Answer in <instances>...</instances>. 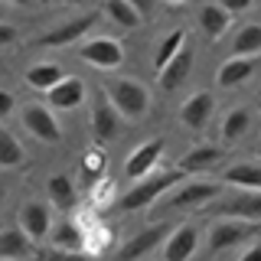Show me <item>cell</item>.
<instances>
[{
    "mask_svg": "<svg viewBox=\"0 0 261 261\" xmlns=\"http://www.w3.org/2000/svg\"><path fill=\"white\" fill-rule=\"evenodd\" d=\"M10 111H13V95L10 92H0V118H7Z\"/></svg>",
    "mask_w": 261,
    "mask_h": 261,
    "instance_id": "33",
    "label": "cell"
},
{
    "mask_svg": "<svg viewBox=\"0 0 261 261\" xmlns=\"http://www.w3.org/2000/svg\"><path fill=\"white\" fill-rule=\"evenodd\" d=\"M163 235H167V225H157V228H147V232L134 235V239L118 251V261H137L141 255H147V251L157 248V245L163 242Z\"/></svg>",
    "mask_w": 261,
    "mask_h": 261,
    "instance_id": "12",
    "label": "cell"
},
{
    "mask_svg": "<svg viewBox=\"0 0 261 261\" xmlns=\"http://www.w3.org/2000/svg\"><path fill=\"white\" fill-rule=\"evenodd\" d=\"M196 242H199L196 228L193 225H179L167 239V245H163V261H190L193 251H196Z\"/></svg>",
    "mask_w": 261,
    "mask_h": 261,
    "instance_id": "7",
    "label": "cell"
},
{
    "mask_svg": "<svg viewBox=\"0 0 261 261\" xmlns=\"http://www.w3.org/2000/svg\"><path fill=\"white\" fill-rule=\"evenodd\" d=\"M111 105L124 114V118H144V114H147V92H144V85H137V82H130V79L111 82Z\"/></svg>",
    "mask_w": 261,
    "mask_h": 261,
    "instance_id": "1",
    "label": "cell"
},
{
    "mask_svg": "<svg viewBox=\"0 0 261 261\" xmlns=\"http://www.w3.org/2000/svg\"><path fill=\"white\" fill-rule=\"evenodd\" d=\"M108 16L118 27H137V23H141V13H137L127 0H108Z\"/></svg>",
    "mask_w": 261,
    "mask_h": 261,
    "instance_id": "27",
    "label": "cell"
},
{
    "mask_svg": "<svg viewBox=\"0 0 261 261\" xmlns=\"http://www.w3.org/2000/svg\"><path fill=\"white\" fill-rule=\"evenodd\" d=\"M13 4H30V0H13Z\"/></svg>",
    "mask_w": 261,
    "mask_h": 261,
    "instance_id": "37",
    "label": "cell"
},
{
    "mask_svg": "<svg viewBox=\"0 0 261 261\" xmlns=\"http://www.w3.org/2000/svg\"><path fill=\"white\" fill-rule=\"evenodd\" d=\"M20 160H23V150H20V144H16V137L10 130H0V163H4V167H16Z\"/></svg>",
    "mask_w": 261,
    "mask_h": 261,
    "instance_id": "29",
    "label": "cell"
},
{
    "mask_svg": "<svg viewBox=\"0 0 261 261\" xmlns=\"http://www.w3.org/2000/svg\"><path fill=\"white\" fill-rule=\"evenodd\" d=\"M13 36H16L13 27H0V43H4V46H10V43H13Z\"/></svg>",
    "mask_w": 261,
    "mask_h": 261,
    "instance_id": "36",
    "label": "cell"
},
{
    "mask_svg": "<svg viewBox=\"0 0 261 261\" xmlns=\"http://www.w3.org/2000/svg\"><path fill=\"white\" fill-rule=\"evenodd\" d=\"M20 225L27 228L30 239H43L49 232V209L43 202H27V206L20 209Z\"/></svg>",
    "mask_w": 261,
    "mask_h": 261,
    "instance_id": "16",
    "label": "cell"
},
{
    "mask_svg": "<svg viewBox=\"0 0 261 261\" xmlns=\"http://www.w3.org/2000/svg\"><path fill=\"white\" fill-rule=\"evenodd\" d=\"M216 212H222L228 219H261V193H248V196H235L228 202H219Z\"/></svg>",
    "mask_w": 261,
    "mask_h": 261,
    "instance_id": "13",
    "label": "cell"
},
{
    "mask_svg": "<svg viewBox=\"0 0 261 261\" xmlns=\"http://www.w3.org/2000/svg\"><path fill=\"white\" fill-rule=\"evenodd\" d=\"M53 242L56 248H65V251H82L85 248V232L72 222H59L53 228Z\"/></svg>",
    "mask_w": 261,
    "mask_h": 261,
    "instance_id": "24",
    "label": "cell"
},
{
    "mask_svg": "<svg viewBox=\"0 0 261 261\" xmlns=\"http://www.w3.org/2000/svg\"><path fill=\"white\" fill-rule=\"evenodd\" d=\"M251 72H255V59H239V56H235V59H228L222 69H219V85L232 88V85H239V82H245Z\"/></svg>",
    "mask_w": 261,
    "mask_h": 261,
    "instance_id": "20",
    "label": "cell"
},
{
    "mask_svg": "<svg viewBox=\"0 0 261 261\" xmlns=\"http://www.w3.org/2000/svg\"><path fill=\"white\" fill-rule=\"evenodd\" d=\"M82 98H85V85H82L79 79H62L59 85L49 92V105L59 111H72L75 105H82Z\"/></svg>",
    "mask_w": 261,
    "mask_h": 261,
    "instance_id": "14",
    "label": "cell"
},
{
    "mask_svg": "<svg viewBox=\"0 0 261 261\" xmlns=\"http://www.w3.org/2000/svg\"><path fill=\"white\" fill-rule=\"evenodd\" d=\"M179 179H183V173H179V170H170V173H160V176L147 179V183H137L134 190L124 196V209H144V206H150V202H157L170 186L179 183Z\"/></svg>",
    "mask_w": 261,
    "mask_h": 261,
    "instance_id": "2",
    "label": "cell"
},
{
    "mask_svg": "<svg viewBox=\"0 0 261 261\" xmlns=\"http://www.w3.org/2000/svg\"><path fill=\"white\" fill-rule=\"evenodd\" d=\"M130 7H134L141 16H150V10H153V0H127Z\"/></svg>",
    "mask_w": 261,
    "mask_h": 261,
    "instance_id": "34",
    "label": "cell"
},
{
    "mask_svg": "<svg viewBox=\"0 0 261 261\" xmlns=\"http://www.w3.org/2000/svg\"><path fill=\"white\" fill-rule=\"evenodd\" d=\"M239 261H261V245H251V248L245 251V255H242Z\"/></svg>",
    "mask_w": 261,
    "mask_h": 261,
    "instance_id": "35",
    "label": "cell"
},
{
    "mask_svg": "<svg viewBox=\"0 0 261 261\" xmlns=\"http://www.w3.org/2000/svg\"><path fill=\"white\" fill-rule=\"evenodd\" d=\"M160 153H163V141L157 137V141H147V144H141L134 153H130V160H127V167H124V173L130 176V179H141V176H147L153 170V163L160 160Z\"/></svg>",
    "mask_w": 261,
    "mask_h": 261,
    "instance_id": "8",
    "label": "cell"
},
{
    "mask_svg": "<svg viewBox=\"0 0 261 261\" xmlns=\"http://www.w3.org/2000/svg\"><path fill=\"white\" fill-rule=\"evenodd\" d=\"M23 127L33 130V134H36L39 141H46V144H56V141L62 137L59 121H56L53 111L43 108V105H30V108L23 111Z\"/></svg>",
    "mask_w": 261,
    "mask_h": 261,
    "instance_id": "3",
    "label": "cell"
},
{
    "mask_svg": "<svg viewBox=\"0 0 261 261\" xmlns=\"http://www.w3.org/2000/svg\"><path fill=\"white\" fill-rule=\"evenodd\" d=\"M212 95L209 92H196L190 95L183 101V108H179V118H183V124L186 127H193V130H199V127H206V121H209V114H212Z\"/></svg>",
    "mask_w": 261,
    "mask_h": 261,
    "instance_id": "9",
    "label": "cell"
},
{
    "mask_svg": "<svg viewBox=\"0 0 261 261\" xmlns=\"http://www.w3.org/2000/svg\"><path fill=\"white\" fill-rule=\"evenodd\" d=\"M219 4H222L228 13H245L251 7V0H219Z\"/></svg>",
    "mask_w": 261,
    "mask_h": 261,
    "instance_id": "32",
    "label": "cell"
},
{
    "mask_svg": "<svg viewBox=\"0 0 261 261\" xmlns=\"http://www.w3.org/2000/svg\"><path fill=\"white\" fill-rule=\"evenodd\" d=\"M59 82H62V72H59V65H53V62L33 65V69L27 72V85L43 88V92H53V88L59 85Z\"/></svg>",
    "mask_w": 261,
    "mask_h": 261,
    "instance_id": "22",
    "label": "cell"
},
{
    "mask_svg": "<svg viewBox=\"0 0 261 261\" xmlns=\"http://www.w3.org/2000/svg\"><path fill=\"white\" fill-rule=\"evenodd\" d=\"M248 124H251V114L245 108H235L225 118V124H222V137H225V141H235V137H242L245 130H248Z\"/></svg>",
    "mask_w": 261,
    "mask_h": 261,
    "instance_id": "28",
    "label": "cell"
},
{
    "mask_svg": "<svg viewBox=\"0 0 261 261\" xmlns=\"http://www.w3.org/2000/svg\"><path fill=\"white\" fill-rule=\"evenodd\" d=\"M219 157H222V153H219V147H193L190 153H186L183 160H179V170H183V173H193V170H209L212 163H219Z\"/></svg>",
    "mask_w": 261,
    "mask_h": 261,
    "instance_id": "21",
    "label": "cell"
},
{
    "mask_svg": "<svg viewBox=\"0 0 261 261\" xmlns=\"http://www.w3.org/2000/svg\"><path fill=\"white\" fill-rule=\"evenodd\" d=\"M49 261H92L85 251H65V248H56L49 251Z\"/></svg>",
    "mask_w": 261,
    "mask_h": 261,
    "instance_id": "30",
    "label": "cell"
},
{
    "mask_svg": "<svg viewBox=\"0 0 261 261\" xmlns=\"http://www.w3.org/2000/svg\"><path fill=\"white\" fill-rule=\"evenodd\" d=\"M190 69H193V49H190V46H183V49L176 53V59L160 72V85L167 88V92H173L176 85H183V79L190 75Z\"/></svg>",
    "mask_w": 261,
    "mask_h": 261,
    "instance_id": "15",
    "label": "cell"
},
{
    "mask_svg": "<svg viewBox=\"0 0 261 261\" xmlns=\"http://www.w3.org/2000/svg\"><path fill=\"white\" fill-rule=\"evenodd\" d=\"M92 130H95V137L98 141H114L118 137V108L114 105H108L105 98H98L95 101V108H92Z\"/></svg>",
    "mask_w": 261,
    "mask_h": 261,
    "instance_id": "10",
    "label": "cell"
},
{
    "mask_svg": "<svg viewBox=\"0 0 261 261\" xmlns=\"http://www.w3.org/2000/svg\"><path fill=\"white\" fill-rule=\"evenodd\" d=\"M92 23H95V13H85V16H79V20H69V23H62V27H56L53 33H43L36 43L39 46H69V43H75L79 36H85Z\"/></svg>",
    "mask_w": 261,
    "mask_h": 261,
    "instance_id": "6",
    "label": "cell"
},
{
    "mask_svg": "<svg viewBox=\"0 0 261 261\" xmlns=\"http://www.w3.org/2000/svg\"><path fill=\"white\" fill-rule=\"evenodd\" d=\"M30 251H33L30 235L16 232V228H7V232L0 235V255L4 258H27Z\"/></svg>",
    "mask_w": 261,
    "mask_h": 261,
    "instance_id": "26",
    "label": "cell"
},
{
    "mask_svg": "<svg viewBox=\"0 0 261 261\" xmlns=\"http://www.w3.org/2000/svg\"><path fill=\"white\" fill-rule=\"evenodd\" d=\"M228 13L222 4H206L199 10V27H202V33H206L209 39H219L225 33V27H228Z\"/></svg>",
    "mask_w": 261,
    "mask_h": 261,
    "instance_id": "17",
    "label": "cell"
},
{
    "mask_svg": "<svg viewBox=\"0 0 261 261\" xmlns=\"http://www.w3.org/2000/svg\"><path fill=\"white\" fill-rule=\"evenodd\" d=\"M46 193H49V199H53L59 209H72V206H75V186H72L69 176H49Z\"/></svg>",
    "mask_w": 261,
    "mask_h": 261,
    "instance_id": "25",
    "label": "cell"
},
{
    "mask_svg": "<svg viewBox=\"0 0 261 261\" xmlns=\"http://www.w3.org/2000/svg\"><path fill=\"white\" fill-rule=\"evenodd\" d=\"M183 46H186V36H183V30L170 33V36H167V39H163V43L157 46V53H153V69H157V72H163L170 62L176 59V53H179Z\"/></svg>",
    "mask_w": 261,
    "mask_h": 261,
    "instance_id": "23",
    "label": "cell"
},
{
    "mask_svg": "<svg viewBox=\"0 0 261 261\" xmlns=\"http://www.w3.org/2000/svg\"><path fill=\"white\" fill-rule=\"evenodd\" d=\"M232 53L239 56V59H251V56L261 53V23H248V27H242V33L235 36Z\"/></svg>",
    "mask_w": 261,
    "mask_h": 261,
    "instance_id": "19",
    "label": "cell"
},
{
    "mask_svg": "<svg viewBox=\"0 0 261 261\" xmlns=\"http://www.w3.org/2000/svg\"><path fill=\"white\" fill-rule=\"evenodd\" d=\"M251 235V228L239 222V219H225V222H219L216 228H212V235H209V248L212 251H222V248H232V245H239L245 242Z\"/></svg>",
    "mask_w": 261,
    "mask_h": 261,
    "instance_id": "11",
    "label": "cell"
},
{
    "mask_svg": "<svg viewBox=\"0 0 261 261\" xmlns=\"http://www.w3.org/2000/svg\"><path fill=\"white\" fill-rule=\"evenodd\" d=\"M219 193H222V183H190V186H183L179 193L170 196L167 206L170 209H196V206H202V202L216 199Z\"/></svg>",
    "mask_w": 261,
    "mask_h": 261,
    "instance_id": "5",
    "label": "cell"
},
{
    "mask_svg": "<svg viewBox=\"0 0 261 261\" xmlns=\"http://www.w3.org/2000/svg\"><path fill=\"white\" fill-rule=\"evenodd\" d=\"M4 261H13V258H4Z\"/></svg>",
    "mask_w": 261,
    "mask_h": 261,
    "instance_id": "38",
    "label": "cell"
},
{
    "mask_svg": "<svg viewBox=\"0 0 261 261\" xmlns=\"http://www.w3.org/2000/svg\"><path fill=\"white\" fill-rule=\"evenodd\" d=\"M101 167H105L101 150H88V153H85V170H92V173H95V170H101Z\"/></svg>",
    "mask_w": 261,
    "mask_h": 261,
    "instance_id": "31",
    "label": "cell"
},
{
    "mask_svg": "<svg viewBox=\"0 0 261 261\" xmlns=\"http://www.w3.org/2000/svg\"><path fill=\"white\" fill-rule=\"evenodd\" d=\"M79 53H82V59H85V62L101 65V69H118V65L124 62L121 43H114V39H92V43H85Z\"/></svg>",
    "mask_w": 261,
    "mask_h": 261,
    "instance_id": "4",
    "label": "cell"
},
{
    "mask_svg": "<svg viewBox=\"0 0 261 261\" xmlns=\"http://www.w3.org/2000/svg\"><path fill=\"white\" fill-rule=\"evenodd\" d=\"M225 183H235V186H242V190L261 193V167H255V163H235V167L225 170Z\"/></svg>",
    "mask_w": 261,
    "mask_h": 261,
    "instance_id": "18",
    "label": "cell"
}]
</instances>
